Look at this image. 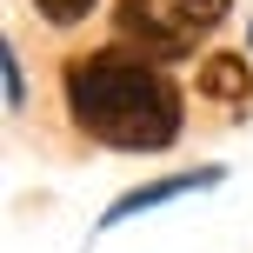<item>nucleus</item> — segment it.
Segmentation results:
<instances>
[{"label":"nucleus","instance_id":"6","mask_svg":"<svg viewBox=\"0 0 253 253\" xmlns=\"http://www.w3.org/2000/svg\"><path fill=\"white\" fill-rule=\"evenodd\" d=\"M0 80H7V114H27V74L13 47H0Z\"/></svg>","mask_w":253,"mask_h":253},{"label":"nucleus","instance_id":"3","mask_svg":"<svg viewBox=\"0 0 253 253\" xmlns=\"http://www.w3.org/2000/svg\"><path fill=\"white\" fill-rule=\"evenodd\" d=\"M220 180H227V167H180V173H160V180H147V187H126L120 200L100 213V233L153 213V207H173V200H187V193H207V187H220Z\"/></svg>","mask_w":253,"mask_h":253},{"label":"nucleus","instance_id":"4","mask_svg":"<svg viewBox=\"0 0 253 253\" xmlns=\"http://www.w3.org/2000/svg\"><path fill=\"white\" fill-rule=\"evenodd\" d=\"M193 93L213 107H227L233 120L253 107V60L247 53H207L200 67H193Z\"/></svg>","mask_w":253,"mask_h":253},{"label":"nucleus","instance_id":"5","mask_svg":"<svg viewBox=\"0 0 253 253\" xmlns=\"http://www.w3.org/2000/svg\"><path fill=\"white\" fill-rule=\"evenodd\" d=\"M93 7H100V0H34V13H40L47 27H80Z\"/></svg>","mask_w":253,"mask_h":253},{"label":"nucleus","instance_id":"7","mask_svg":"<svg viewBox=\"0 0 253 253\" xmlns=\"http://www.w3.org/2000/svg\"><path fill=\"white\" fill-rule=\"evenodd\" d=\"M247 47H253V27H247Z\"/></svg>","mask_w":253,"mask_h":253},{"label":"nucleus","instance_id":"2","mask_svg":"<svg viewBox=\"0 0 253 253\" xmlns=\"http://www.w3.org/2000/svg\"><path fill=\"white\" fill-rule=\"evenodd\" d=\"M227 20V0H114V34L120 47L147 60H187L193 40H207Z\"/></svg>","mask_w":253,"mask_h":253},{"label":"nucleus","instance_id":"1","mask_svg":"<svg viewBox=\"0 0 253 253\" xmlns=\"http://www.w3.org/2000/svg\"><path fill=\"white\" fill-rule=\"evenodd\" d=\"M67 87V114L87 140L114 153H167L187 126V93L160 60L133 47H100V53H74L60 67Z\"/></svg>","mask_w":253,"mask_h":253}]
</instances>
